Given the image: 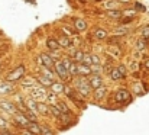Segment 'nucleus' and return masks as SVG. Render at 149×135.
<instances>
[{"instance_id": "obj_1", "label": "nucleus", "mask_w": 149, "mask_h": 135, "mask_svg": "<svg viewBox=\"0 0 149 135\" xmlns=\"http://www.w3.org/2000/svg\"><path fill=\"white\" fill-rule=\"evenodd\" d=\"M77 90H78V93L83 96V97H87V96H90V84H88V80L86 79V77H81V79H78L77 80Z\"/></svg>"}, {"instance_id": "obj_2", "label": "nucleus", "mask_w": 149, "mask_h": 135, "mask_svg": "<svg viewBox=\"0 0 149 135\" xmlns=\"http://www.w3.org/2000/svg\"><path fill=\"white\" fill-rule=\"evenodd\" d=\"M47 90L45 87H41V86H38V87H33V89L31 90V99H33L35 102H38V103H41V100H44L45 97H47Z\"/></svg>"}, {"instance_id": "obj_3", "label": "nucleus", "mask_w": 149, "mask_h": 135, "mask_svg": "<svg viewBox=\"0 0 149 135\" xmlns=\"http://www.w3.org/2000/svg\"><path fill=\"white\" fill-rule=\"evenodd\" d=\"M130 99H132V96H130V93L126 89H120L119 91H116V94H114V100H116L117 103H120V105L129 103Z\"/></svg>"}, {"instance_id": "obj_4", "label": "nucleus", "mask_w": 149, "mask_h": 135, "mask_svg": "<svg viewBox=\"0 0 149 135\" xmlns=\"http://www.w3.org/2000/svg\"><path fill=\"white\" fill-rule=\"evenodd\" d=\"M55 71H56V74H58V77H59L61 80H68V79H70L68 70L62 65L61 60H59V61H55Z\"/></svg>"}, {"instance_id": "obj_5", "label": "nucleus", "mask_w": 149, "mask_h": 135, "mask_svg": "<svg viewBox=\"0 0 149 135\" xmlns=\"http://www.w3.org/2000/svg\"><path fill=\"white\" fill-rule=\"evenodd\" d=\"M23 74H25V67H23V65H19L17 68H15V70L7 76V80H9V82H16V80H19Z\"/></svg>"}, {"instance_id": "obj_6", "label": "nucleus", "mask_w": 149, "mask_h": 135, "mask_svg": "<svg viewBox=\"0 0 149 135\" xmlns=\"http://www.w3.org/2000/svg\"><path fill=\"white\" fill-rule=\"evenodd\" d=\"M13 116H15V124H16V125H19V127H22V128H26V125L29 124V121L26 119L25 113H23V112H20V110H17Z\"/></svg>"}, {"instance_id": "obj_7", "label": "nucleus", "mask_w": 149, "mask_h": 135, "mask_svg": "<svg viewBox=\"0 0 149 135\" xmlns=\"http://www.w3.org/2000/svg\"><path fill=\"white\" fill-rule=\"evenodd\" d=\"M0 108H1L4 112H7L9 115H15V113L17 112V108H16L12 102H7V100H1V102H0Z\"/></svg>"}, {"instance_id": "obj_8", "label": "nucleus", "mask_w": 149, "mask_h": 135, "mask_svg": "<svg viewBox=\"0 0 149 135\" xmlns=\"http://www.w3.org/2000/svg\"><path fill=\"white\" fill-rule=\"evenodd\" d=\"M88 84H90V89H100L101 86H103V80H101V77L100 76H91L90 79H88Z\"/></svg>"}, {"instance_id": "obj_9", "label": "nucleus", "mask_w": 149, "mask_h": 135, "mask_svg": "<svg viewBox=\"0 0 149 135\" xmlns=\"http://www.w3.org/2000/svg\"><path fill=\"white\" fill-rule=\"evenodd\" d=\"M39 63H41V65L51 68L52 64H54V60L49 57V54H41V55H39Z\"/></svg>"}, {"instance_id": "obj_10", "label": "nucleus", "mask_w": 149, "mask_h": 135, "mask_svg": "<svg viewBox=\"0 0 149 135\" xmlns=\"http://www.w3.org/2000/svg\"><path fill=\"white\" fill-rule=\"evenodd\" d=\"M77 71H78V74L83 76V77L91 76V70H90V67H88V65H84V64H78V65H77Z\"/></svg>"}, {"instance_id": "obj_11", "label": "nucleus", "mask_w": 149, "mask_h": 135, "mask_svg": "<svg viewBox=\"0 0 149 135\" xmlns=\"http://www.w3.org/2000/svg\"><path fill=\"white\" fill-rule=\"evenodd\" d=\"M26 129L31 131L33 135H39V132H41V125L38 122H29L26 125Z\"/></svg>"}, {"instance_id": "obj_12", "label": "nucleus", "mask_w": 149, "mask_h": 135, "mask_svg": "<svg viewBox=\"0 0 149 135\" xmlns=\"http://www.w3.org/2000/svg\"><path fill=\"white\" fill-rule=\"evenodd\" d=\"M47 46L49 48L51 51H54V52H56V51L61 49V46L58 45L56 39H54V38H48V39H47Z\"/></svg>"}, {"instance_id": "obj_13", "label": "nucleus", "mask_w": 149, "mask_h": 135, "mask_svg": "<svg viewBox=\"0 0 149 135\" xmlns=\"http://www.w3.org/2000/svg\"><path fill=\"white\" fill-rule=\"evenodd\" d=\"M55 106L58 108V110H59L62 115H71V110H70V108H68V106H67L64 102H58Z\"/></svg>"}, {"instance_id": "obj_14", "label": "nucleus", "mask_w": 149, "mask_h": 135, "mask_svg": "<svg viewBox=\"0 0 149 135\" xmlns=\"http://www.w3.org/2000/svg\"><path fill=\"white\" fill-rule=\"evenodd\" d=\"M74 28H75V31L83 32V31H86V29H87V23H86L84 20H81V19H77V20H75V23H74Z\"/></svg>"}, {"instance_id": "obj_15", "label": "nucleus", "mask_w": 149, "mask_h": 135, "mask_svg": "<svg viewBox=\"0 0 149 135\" xmlns=\"http://www.w3.org/2000/svg\"><path fill=\"white\" fill-rule=\"evenodd\" d=\"M26 108H28V110H31V112H36V108H38V102H35L33 99H26Z\"/></svg>"}, {"instance_id": "obj_16", "label": "nucleus", "mask_w": 149, "mask_h": 135, "mask_svg": "<svg viewBox=\"0 0 149 135\" xmlns=\"http://www.w3.org/2000/svg\"><path fill=\"white\" fill-rule=\"evenodd\" d=\"M41 71H42V76H44V77H47V79H49V80H54L55 73H52V71H51V68L41 65Z\"/></svg>"}, {"instance_id": "obj_17", "label": "nucleus", "mask_w": 149, "mask_h": 135, "mask_svg": "<svg viewBox=\"0 0 149 135\" xmlns=\"http://www.w3.org/2000/svg\"><path fill=\"white\" fill-rule=\"evenodd\" d=\"M38 82H39V84H41V87H51L52 86V80L49 79H47V77H44V76H39L38 77Z\"/></svg>"}, {"instance_id": "obj_18", "label": "nucleus", "mask_w": 149, "mask_h": 135, "mask_svg": "<svg viewBox=\"0 0 149 135\" xmlns=\"http://www.w3.org/2000/svg\"><path fill=\"white\" fill-rule=\"evenodd\" d=\"M106 93H107V89L104 87V86H101L100 89H96V91H94V97L99 100V99H103L104 96H106Z\"/></svg>"}, {"instance_id": "obj_19", "label": "nucleus", "mask_w": 149, "mask_h": 135, "mask_svg": "<svg viewBox=\"0 0 149 135\" xmlns=\"http://www.w3.org/2000/svg\"><path fill=\"white\" fill-rule=\"evenodd\" d=\"M67 70H68V74H70V76H77V74H78V71H77V63L71 61L70 65L67 67Z\"/></svg>"}, {"instance_id": "obj_20", "label": "nucleus", "mask_w": 149, "mask_h": 135, "mask_svg": "<svg viewBox=\"0 0 149 135\" xmlns=\"http://www.w3.org/2000/svg\"><path fill=\"white\" fill-rule=\"evenodd\" d=\"M72 60H74V63L75 61H80L81 63V60H83V55H84V52H81L80 49H77V51H72Z\"/></svg>"}, {"instance_id": "obj_21", "label": "nucleus", "mask_w": 149, "mask_h": 135, "mask_svg": "<svg viewBox=\"0 0 149 135\" xmlns=\"http://www.w3.org/2000/svg\"><path fill=\"white\" fill-rule=\"evenodd\" d=\"M94 37L97 39H104V38H107V32L104 29H96L94 31Z\"/></svg>"}, {"instance_id": "obj_22", "label": "nucleus", "mask_w": 149, "mask_h": 135, "mask_svg": "<svg viewBox=\"0 0 149 135\" xmlns=\"http://www.w3.org/2000/svg\"><path fill=\"white\" fill-rule=\"evenodd\" d=\"M48 113H52L55 118H61V116H62V113L58 110L56 106H49V108H48Z\"/></svg>"}, {"instance_id": "obj_23", "label": "nucleus", "mask_w": 149, "mask_h": 135, "mask_svg": "<svg viewBox=\"0 0 149 135\" xmlns=\"http://www.w3.org/2000/svg\"><path fill=\"white\" fill-rule=\"evenodd\" d=\"M36 112H39V113H42V115H47V113H48V106L44 105V103H38Z\"/></svg>"}, {"instance_id": "obj_24", "label": "nucleus", "mask_w": 149, "mask_h": 135, "mask_svg": "<svg viewBox=\"0 0 149 135\" xmlns=\"http://www.w3.org/2000/svg\"><path fill=\"white\" fill-rule=\"evenodd\" d=\"M52 90H54V93L56 94V93H61V91H64V86L61 84V83H52Z\"/></svg>"}, {"instance_id": "obj_25", "label": "nucleus", "mask_w": 149, "mask_h": 135, "mask_svg": "<svg viewBox=\"0 0 149 135\" xmlns=\"http://www.w3.org/2000/svg\"><path fill=\"white\" fill-rule=\"evenodd\" d=\"M25 116H26V119H28L29 122H36V121H38L36 115H35L33 112H31V110H28V112L25 113Z\"/></svg>"}, {"instance_id": "obj_26", "label": "nucleus", "mask_w": 149, "mask_h": 135, "mask_svg": "<svg viewBox=\"0 0 149 135\" xmlns=\"http://www.w3.org/2000/svg\"><path fill=\"white\" fill-rule=\"evenodd\" d=\"M81 64H84V65H91V55H88V54H84L83 55V60H81Z\"/></svg>"}, {"instance_id": "obj_27", "label": "nucleus", "mask_w": 149, "mask_h": 135, "mask_svg": "<svg viewBox=\"0 0 149 135\" xmlns=\"http://www.w3.org/2000/svg\"><path fill=\"white\" fill-rule=\"evenodd\" d=\"M56 42H58L59 46H70V41H68V38H67V37H62V38L56 39Z\"/></svg>"}, {"instance_id": "obj_28", "label": "nucleus", "mask_w": 149, "mask_h": 135, "mask_svg": "<svg viewBox=\"0 0 149 135\" xmlns=\"http://www.w3.org/2000/svg\"><path fill=\"white\" fill-rule=\"evenodd\" d=\"M109 74H110V77H111L113 80H119V79H122V76H120V73L117 71V68H113Z\"/></svg>"}, {"instance_id": "obj_29", "label": "nucleus", "mask_w": 149, "mask_h": 135, "mask_svg": "<svg viewBox=\"0 0 149 135\" xmlns=\"http://www.w3.org/2000/svg\"><path fill=\"white\" fill-rule=\"evenodd\" d=\"M90 70H91V74L94 73L96 76H100V71H101L103 68H101V65H94V64H91V65H90Z\"/></svg>"}, {"instance_id": "obj_30", "label": "nucleus", "mask_w": 149, "mask_h": 135, "mask_svg": "<svg viewBox=\"0 0 149 135\" xmlns=\"http://www.w3.org/2000/svg\"><path fill=\"white\" fill-rule=\"evenodd\" d=\"M39 135H55L54 134V131L49 129V128H47V127H41V132Z\"/></svg>"}, {"instance_id": "obj_31", "label": "nucleus", "mask_w": 149, "mask_h": 135, "mask_svg": "<svg viewBox=\"0 0 149 135\" xmlns=\"http://www.w3.org/2000/svg\"><path fill=\"white\" fill-rule=\"evenodd\" d=\"M33 83H35L33 79H26V80L22 83V86H23V87H33Z\"/></svg>"}, {"instance_id": "obj_32", "label": "nucleus", "mask_w": 149, "mask_h": 135, "mask_svg": "<svg viewBox=\"0 0 149 135\" xmlns=\"http://www.w3.org/2000/svg\"><path fill=\"white\" fill-rule=\"evenodd\" d=\"M142 39H145V41L149 39V25L142 29Z\"/></svg>"}, {"instance_id": "obj_33", "label": "nucleus", "mask_w": 149, "mask_h": 135, "mask_svg": "<svg viewBox=\"0 0 149 135\" xmlns=\"http://www.w3.org/2000/svg\"><path fill=\"white\" fill-rule=\"evenodd\" d=\"M7 125H9L7 124V119H4V118L0 116V131L1 129H7Z\"/></svg>"}, {"instance_id": "obj_34", "label": "nucleus", "mask_w": 149, "mask_h": 135, "mask_svg": "<svg viewBox=\"0 0 149 135\" xmlns=\"http://www.w3.org/2000/svg\"><path fill=\"white\" fill-rule=\"evenodd\" d=\"M107 15H109V16H111V18H119V16L122 15V12H120V10H113V12L110 10Z\"/></svg>"}, {"instance_id": "obj_35", "label": "nucleus", "mask_w": 149, "mask_h": 135, "mask_svg": "<svg viewBox=\"0 0 149 135\" xmlns=\"http://www.w3.org/2000/svg\"><path fill=\"white\" fill-rule=\"evenodd\" d=\"M91 64L100 65V57L99 55H91Z\"/></svg>"}, {"instance_id": "obj_36", "label": "nucleus", "mask_w": 149, "mask_h": 135, "mask_svg": "<svg viewBox=\"0 0 149 135\" xmlns=\"http://www.w3.org/2000/svg\"><path fill=\"white\" fill-rule=\"evenodd\" d=\"M47 97H48V100H49L51 103H55V102H56V94H55V93H49V94H47Z\"/></svg>"}, {"instance_id": "obj_37", "label": "nucleus", "mask_w": 149, "mask_h": 135, "mask_svg": "<svg viewBox=\"0 0 149 135\" xmlns=\"http://www.w3.org/2000/svg\"><path fill=\"white\" fill-rule=\"evenodd\" d=\"M10 90V84H1L0 86V93H7Z\"/></svg>"}, {"instance_id": "obj_38", "label": "nucleus", "mask_w": 149, "mask_h": 135, "mask_svg": "<svg viewBox=\"0 0 149 135\" xmlns=\"http://www.w3.org/2000/svg\"><path fill=\"white\" fill-rule=\"evenodd\" d=\"M117 71L120 73V76H122V77H125V76H126V68H125L123 65H119V67H117Z\"/></svg>"}, {"instance_id": "obj_39", "label": "nucleus", "mask_w": 149, "mask_h": 135, "mask_svg": "<svg viewBox=\"0 0 149 135\" xmlns=\"http://www.w3.org/2000/svg\"><path fill=\"white\" fill-rule=\"evenodd\" d=\"M138 49H139V51L145 49V39H139V41H138Z\"/></svg>"}, {"instance_id": "obj_40", "label": "nucleus", "mask_w": 149, "mask_h": 135, "mask_svg": "<svg viewBox=\"0 0 149 135\" xmlns=\"http://www.w3.org/2000/svg\"><path fill=\"white\" fill-rule=\"evenodd\" d=\"M20 135H33V134H32L31 131H28L26 128H23V129H22V132H20Z\"/></svg>"}]
</instances>
